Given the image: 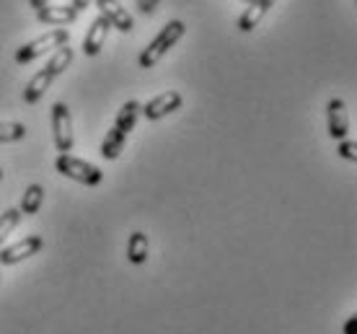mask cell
I'll use <instances>...</instances> for the list:
<instances>
[{
    "label": "cell",
    "instance_id": "cell-22",
    "mask_svg": "<svg viewBox=\"0 0 357 334\" xmlns=\"http://www.w3.org/2000/svg\"><path fill=\"white\" fill-rule=\"evenodd\" d=\"M344 334H357V317H349L344 321Z\"/></svg>",
    "mask_w": 357,
    "mask_h": 334
},
{
    "label": "cell",
    "instance_id": "cell-8",
    "mask_svg": "<svg viewBox=\"0 0 357 334\" xmlns=\"http://www.w3.org/2000/svg\"><path fill=\"white\" fill-rule=\"evenodd\" d=\"M96 6H98V10H101V16L112 24V29H119L122 34H130V31H132L135 21H132V16L119 6V0H96Z\"/></svg>",
    "mask_w": 357,
    "mask_h": 334
},
{
    "label": "cell",
    "instance_id": "cell-12",
    "mask_svg": "<svg viewBox=\"0 0 357 334\" xmlns=\"http://www.w3.org/2000/svg\"><path fill=\"white\" fill-rule=\"evenodd\" d=\"M52 75L47 70H39L31 78V81L26 83V89H24V104H36V101L45 96L47 91H50V86H52Z\"/></svg>",
    "mask_w": 357,
    "mask_h": 334
},
{
    "label": "cell",
    "instance_id": "cell-10",
    "mask_svg": "<svg viewBox=\"0 0 357 334\" xmlns=\"http://www.w3.org/2000/svg\"><path fill=\"white\" fill-rule=\"evenodd\" d=\"M36 18L47 24V26H57L65 29L68 24H73L78 18V10L73 6H45L42 10H36Z\"/></svg>",
    "mask_w": 357,
    "mask_h": 334
},
{
    "label": "cell",
    "instance_id": "cell-19",
    "mask_svg": "<svg viewBox=\"0 0 357 334\" xmlns=\"http://www.w3.org/2000/svg\"><path fill=\"white\" fill-rule=\"evenodd\" d=\"M26 137V127L18 122H0V143H16Z\"/></svg>",
    "mask_w": 357,
    "mask_h": 334
},
{
    "label": "cell",
    "instance_id": "cell-5",
    "mask_svg": "<svg viewBox=\"0 0 357 334\" xmlns=\"http://www.w3.org/2000/svg\"><path fill=\"white\" fill-rule=\"evenodd\" d=\"M181 104H184V96H181L178 91H163L155 99L148 101L145 107H140V114H143L148 122H158V119H163L166 114L181 109Z\"/></svg>",
    "mask_w": 357,
    "mask_h": 334
},
{
    "label": "cell",
    "instance_id": "cell-15",
    "mask_svg": "<svg viewBox=\"0 0 357 334\" xmlns=\"http://www.w3.org/2000/svg\"><path fill=\"white\" fill-rule=\"evenodd\" d=\"M45 202V187L42 184H29L24 197H21V215H36Z\"/></svg>",
    "mask_w": 357,
    "mask_h": 334
},
{
    "label": "cell",
    "instance_id": "cell-21",
    "mask_svg": "<svg viewBox=\"0 0 357 334\" xmlns=\"http://www.w3.org/2000/svg\"><path fill=\"white\" fill-rule=\"evenodd\" d=\"M155 3H158V0H140L137 8H140V13H153V10H155Z\"/></svg>",
    "mask_w": 357,
    "mask_h": 334
},
{
    "label": "cell",
    "instance_id": "cell-17",
    "mask_svg": "<svg viewBox=\"0 0 357 334\" xmlns=\"http://www.w3.org/2000/svg\"><path fill=\"white\" fill-rule=\"evenodd\" d=\"M70 63H73V50L68 45H65V47H60V50H57V52L52 54V60L47 63L45 70L50 73L52 78H57V75H63V73L68 70V68H70Z\"/></svg>",
    "mask_w": 357,
    "mask_h": 334
},
{
    "label": "cell",
    "instance_id": "cell-24",
    "mask_svg": "<svg viewBox=\"0 0 357 334\" xmlns=\"http://www.w3.org/2000/svg\"><path fill=\"white\" fill-rule=\"evenodd\" d=\"M29 6L34 10H42L45 6H50V0H29Z\"/></svg>",
    "mask_w": 357,
    "mask_h": 334
},
{
    "label": "cell",
    "instance_id": "cell-3",
    "mask_svg": "<svg viewBox=\"0 0 357 334\" xmlns=\"http://www.w3.org/2000/svg\"><path fill=\"white\" fill-rule=\"evenodd\" d=\"M70 42V31L68 29H52V31H47L45 36H39V39H34V42H29V45H24L21 50L16 52V63L21 65H29L31 60H36V57H42L45 52H50V50H60V47H65Z\"/></svg>",
    "mask_w": 357,
    "mask_h": 334
},
{
    "label": "cell",
    "instance_id": "cell-9",
    "mask_svg": "<svg viewBox=\"0 0 357 334\" xmlns=\"http://www.w3.org/2000/svg\"><path fill=\"white\" fill-rule=\"evenodd\" d=\"M109 31H112V24H109L104 16H98L96 21L91 24L89 31H86V39H83V52L89 54V57H96V54L101 52V47L107 45Z\"/></svg>",
    "mask_w": 357,
    "mask_h": 334
},
{
    "label": "cell",
    "instance_id": "cell-1",
    "mask_svg": "<svg viewBox=\"0 0 357 334\" xmlns=\"http://www.w3.org/2000/svg\"><path fill=\"white\" fill-rule=\"evenodd\" d=\"M184 34H187V26H184L181 21H169V24L161 29V34L155 36L151 45L143 50V54H140V68H153V65L161 63L163 54L169 52L171 47L176 45Z\"/></svg>",
    "mask_w": 357,
    "mask_h": 334
},
{
    "label": "cell",
    "instance_id": "cell-18",
    "mask_svg": "<svg viewBox=\"0 0 357 334\" xmlns=\"http://www.w3.org/2000/svg\"><path fill=\"white\" fill-rule=\"evenodd\" d=\"M21 223V210H16V208H10V210H6L3 215H0V246H3V241L10 236V231Z\"/></svg>",
    "mask_w": 357,
    "mask_h": 334
},
{
    "label": "cell",
    "instance_id": "cell-6",
    "mask_svg": "<svg viewBox=\"0 0 357 334\" xmlns=\"http://www.w3.org/2000/svg\"><path fill=\"white\" fill-rule=\"evenodd\" d=\"M42 249H45V238H42V236H26L24 241L0 249V267H10V264L24 262L29 257L39 254Z\"/></svg>",
    "mask_w": 357,
    "mask_h": 334
},
{
    "label": "cell",
    "instance_id": "cell-23",
    "mask_svg": "<svg viewBox=\"0 0 357 334\" xmlns=\"http://www.w3.org/2000/svg\"><path fill=\"white\" fill-rule=\"evenodd\" d=\"M91 6V0H73V8L78 10V13H81V10H86Z\"/></svg>",
    "mask_w": 357,
    "mask_h": 334
},
{
    "label": "cell",
    "instance_id": "cell-14",
    "mask_svg": "<svg viewBox=\"0 0 357 334\" xmlns=\"http://www.w3.org/2000/svg\"><path fill=\"white\" fill-rule=\"evenodd\" d=\"M137 117H140V104H137V101H127L125 107L119 109V114H116L114 130H119L122 135H130L135 130Z\"/></svg>",
    "mask_w": 357,
    "mask_h": 334
},
{
    "label": "cell",
    "instance_id": "cell-25",
    "mask_svg": "<svg viewBox=\"0 0 357 334\" xmlns=\"http://www.w3.org/2000/svg\"><path fill=\"white\" fill-rule=\"evenodd\" d=\"M0 181H3V169H0Z\"/></svg>",
    "mask_w": 357,
    "mask_h": 334
},
{
    "label": "cell",
    "instance_id": "cell-20",
    "mask_svg": "<svg viewBox=\"0 0 357 334\" xmlns=\"http://www.w3.org/2000/svg\"><path fill=\"white\" fill-rule=\"evenodd\" d=\"M340 155L347 158V161H355L357 158V145L352 140H340Z\"/></svg>",
    "mask_w": 357,
    "mask_h": 334
},
{
    "label": "cell",
    "instance_id": "cell-7",
    "mask_svg": "<svg viewBox=\"0 0 357 334\" xmlns=\"http://www.w3.org/2000/svg\"><path fill=\"white\" fill-rule=\"evenodd\" d=\"M326 127H329L331 140H347L349 117H347V107H344L342 99H331L326 104Z\"/></svg>",
    "mask_w": 357,
    "mask_h": 334
},
{
    "label": "cell",
    "instance_id": "cell-16",
    "mask_svg": "<svg viewBox=\"0 0 357 334\" xmlns=\"http://www.w3.org/2000/svg\"><path fill=\"white\" fill-rule=\"evenodd\" d=\"M125 143H127V135H122L119 130H109L107 137H104V143H101V155L107 158V161H114L119 158V153L125 151Z\"/></svg>",
    "mask_w": 357,
    "mask_h": 334
},
{
    "label": "cell",
    "instance_id": "cell-13",
    "mask_svg": "<svg viewBox=\"0 0 357 334\" xmlns=\"http://www.w3.org/2000/svg\"><path fill=\"white\" fill-rule=\"evenodd\" d=\"M148 252H151V244H148V236L143 231H135L127 241V259L132 264H145L148 262Z\"/></svg>",
    "mask_w": 357,
    "mask_h": 334
},
{
    "label": "cell",
    "instance_id": "cell-11",
    "mask_svg": "<svg viewBox=\"0 0 357 334\" xmlns=\"http://www.w3.org/2000/svg\"><path fill=\"white\" fill-rule=\"evenodd\" d=\"M275 3H277V0H254L249 8L243 10V16L238 18V29H241L243 34L254 31V29L259 26V21L267 16V10L272 8Z\"/></svg>",
    "mask_w": 357,
    "mask_h": 334
},
{
    "label": "cell",
    "instance_id": "cell-26",
    "mask_svg": "<svg viewBox=\"0 0 357 334\" xmlns=\"http://www.w3.org/2000/svg\"><path fill=\"white\" fill-rule=\"evenodd\" d=\"M243 3H249V6H251V3H254V0H243Z\"/></svg>",
    "mask_w": 357,
    "mask_h": 334
},
{
    "label": "cell",
    "instance_id": "cell-2",
    "mask_svg": "<svg viewBox=\"0 0 357 334\" xmlns=\"http://www.w3.org/2000/svg\"><path fill=\"white\" fill-rule=\"evenodd\" d=\"M54 169L63 174V176H68V179H73V181H81L86 187H96V184L104 181V172H101L98 166L83 161V158H75V155H70V153L57 155Z\"/></svg>",
    "mask_w": 357,
    "mask_h": 334
},
{
    "label": "cell",
    "instance_id": "cell-4",
    "mask_svg": "<svg viewBox=\"0 0 357 334\" xmlns=\"http://www.w3.org/2000/svg\"><path fill=\"white\" fill-rule=\"evenodd\" d=\"M52 132H54V145H57L60 155L70 153L75 135H73L70 109H68V104H63V101H57L52 107Z\"/></svg>",
    "mask_w": 357,
    "mask_h": 334
}]
</instances>
